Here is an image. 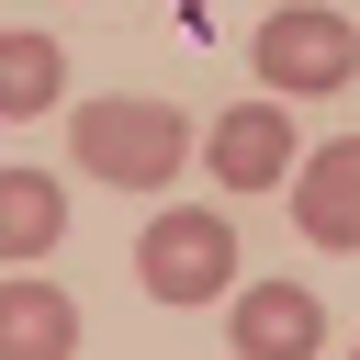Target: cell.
<instances>
[{
    "instance_id": "6da1fadb",
    "label": "cell",
    "mask_w": 360,
    "mask_h": 360,
    "mask_svg": "<svg viewBox=\"0 0 360 360\" xmlns=\"http://www.w3.org/2000/svg\"><path fill=\"white\" fill-rule=\"evenodd\" d=\"M68 158H79L90 180H112V191H158V180H180L191 124H180L169 101L112 90V101H79V112H68Z\"/></svg>"
},
{
    "instance_id": "7a4b0ae2",
    "label": "cell",
    "mask_w": 360,
    "mask_h": 360,
    "mask_svg": "<svg viewBox=\"0 0 360 360\" xmlns=\"http://www.w3.org/2000/svg\"><path fill=\"white\" fill-rule=\"evenodd\" d=\"M248 68H259V90H270V101L349 90V68H360V22H349V11H326V0H281V11L259 22Z\"/></svg>"
},
{
    "instance_id": "3957f363",
    "label": "cell",
    "mask_w": 360,
    "mask_h": 360,
    "mask_svg": "<svg viewBox=\"0 0 360 360\" xmlns=\"http://www.w3.org/2000/svg\"><path fill=\"white\" fill-rule=\"evenodd\" d=\"M135 281H146L158 304H214V292L236 281V225H225L214 202L158 214V225L135 236Z\"/></svg>"
},
{
    "instance_id": "277c9868",
    "label": "cell",
    "mask_w": 360,
    "mask_h": 360,
    "mask_svg": "<svg viewBox=\"0 0 360 360\" xmlns=\"http://www.w3.org/2000/svg\"><path fill=\"white\" fill-rule=\"evenodd\" d=\"M202 158H214V180L225 191H270V180H292L304 169V146H292V112L259 90V101H236V112H214L202 124Z\"/></svg>"
},
{
    "instance_id": "5b68a950",
    "label": "cell",
    "mask_w": 360,
    "mask_h": 360,
    "mask_svg": "<svg viewBox=\"0 0 360 360\" xmlns=\"http://www.w3.org/2000/svg\"><path fill=\"white\" fill-rule=\"evenodd\" d=\"M292 225L315 248H360V135H326L292 169Z\"/></svg>"
},
{
    "instance_id": "8992f818",
    "label": "cell",
    "mask_w": 360,
    "mask_h": 360,
    "mask_svg": "<svg viewBox=\"0 0 360 360\" xmlns=\"http://www.w3.org/2000/svg\"><path fill=\"white\" fill-rule=\"evenodd\" d=\"M326 338V304L304 281H248L236 292V360H315Z\"/></svg>"
},
{
    "instance_id": "52a82bcc",
    "label": "cell",
    "mask_w": 360,
    "mask_h": 360,
    "mask_svg": "<svg viewBox=\"0 0 360 360\" xmlns=\"http://www.w3.org/2000/svg\"><path fill=\"white\" fill-rule=\"evenodd\" d=\"M0 360H79V304L45 270H11L0 281Z\"/></svg>"
},
{
    "instance_id": "ba28073f",
    "label": "cell",
    "mask_w": 360,
    "mask_h": 360,
    "mask_svg": "<svg viewBox=\"0 0 360 360\" xmlns=\"http://www.w3.org/2000/svg\"><path fill=\"white\" fill-rule=\"evenodd\" d=\"M68 236V191L45 169H0V270H34Z\"/></svg>"
},
{
    "instance_id": "9c48e42d",
    "label": "cell",
    "mask_w": 360,
    "mask_h": 360,
    "mask_svg": "<svg viewBox=\"0 0 360 360\" xmlns=\"http://www.w3.org/2000/svg\"><path fill=\"white\" fill-rule=\"evenodd\" d=\"M56 90H68L56 34H0V112H56Z\"/></svg>"
}]
</instances>
